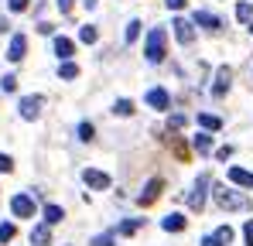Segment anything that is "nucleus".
<instances>
[{
  "mask_svg": "<svg viewBox=\"0 0 253 246\" xmlns=\"http://www.w3.org/2000/svg\"><path fill=\"white\" fill-rule=\"evenodd\" d=\"M212 202L219 205L222 212H247L253 205L247 195H240V192H233V188H226V185H215V188H212Z\"/></svg>",
  "mask_w": 253,
  "mask_h": 246,
  "instance_id": "1",
  "label": "nucleus"
},
{
  "mask_svg": "<svg viewBox=\"0 0 253 246\" xmlns=\"http://www.w3.org/2000/svg\"><path fill=\"white\" fill-rule=\"evenodd\" d=\"M165 41H168V35H165V28H154V31L147 35V44H144V55H147V62H151V65H161V62H165Z\"/></svg>",
  "mask_w": 253,
  "mask_h": 246,
  "instance_id": "2",
  "label": "nucleus"
},
{
  "mask_svg": "<svg viewBox=\"0 0 253 246\" xmlns=\"http://www.w3.org/2000/svg\"><path fill=\"white\" fill-rule=\"evenodd\" d=\"M212 185L209 174H199V181H195V188L188 192V208H195V212H202V205H206V188Z\"/></svg>",
  "mask_w": 253,
  "mask_h": 246,
  "instance_id": "3",
  "label": "nucleus"
},
{
  "mask_svg": "<svg viewBox=\"0 0 253 246\" xmlns=\"http://www.w3.org/2000/svg\"><path fill=\"white\" fill-rule=\"evenodd\" d=\"M83 181L92 188V192H106V188H110V174H106V171H96V167H85Z\"/></svg>",
  "mask_w": 253,
  "mask_h": 246,
  "instance_id": "4",
  "label": "nucleus"
},
{
  "mask_svg": "<svg viewBox=\"0 0 253 246\" xmlns=\"http://www.w3.org/2000/svg\"><path fill=\"white\" fill-rule=\"evenodd\" d=\"M10 212H14L17 219H31V215H35V199H31V195H14V199H10Z\"/></svg>",
  "mask_w": 253,
  "mask_h": 246,
  "instance_id": "5",
  "label": "nucleus"
},
{
  "mask_svg": "<svg viewBox=\"0 0 253 246\" xmlns=\"http://www.w3.org/2000/svg\"><path fill=\"white\" fill-rule=\"evenodd\" d=\"M171 28H174V38L181 41V44H192V41H195V21H185V17H178Z\"/></svg>",
  "mask_w": 253,
  "mask_h": 246,
  "instance_id": "6",
  "label": "nucleus"
},
{
  "mask_svg": "<svg viewBox=\"0 0 253 246\" xmlns=\"http://www.w3.org/2000/svg\"><path fill=\"white\" fill-rule=\"evenodd\" d=\"M42 96H24L21 99V120H35L38 113H42Z\"/></svg>",
  "mask_w": 253,
  "mask_h": 246,
  "instance_id": "7",
  "label": "nucleus"
},
{
  "mask_svg": "<svg viewBox=\"0 0 253 246\" xmlns=\"http://www.w3.org/2000/svg\"><path fill=\"white\" fill-rule=\"evenodd\" d=\"M229 79H233V72H229L226 65H219V69H215V85H212V96H215V99H222V96H226Z\"/></svg>",
  "mask_w": 253,
  "mask_h": 246,
  "instance_id": "8",
  "label": "nucleus"
},
{
  "mask_svg": "<svg viewBox=\"0 0 253 246\" xmlns=\"http://www.w3.org/2000/svg\"><path fill=\"white\" fill-rule=\"evenodd\" d=\"M147 106H154V110H168L171 106V99H168V92L161 89V85H154V89H147Z\"/></svg>",
  "mask_w": 253,
  "mask_h": 246,
  "instance_id": "9",
  "label": "nucleus"
},
{
  "mask_svg": "<svg viewBox=\"0 0 253 246\" xmlns=\"http://www.w3.org/2000/svg\"><path fill=\"white\" fill-rule=\"evenodd\" d=\"M161 188H165V181H161V178H151V181H147V188L137 195V202H140V205H151L158 195H161Z\"/></svg>",
  "mask_w": 253,
  "mask_h": 246,
  "instance_id": "10",
  "label": "nucleus"
},
{
  "mask_svg": "<svg viewBox=\"0 0 253 246\" xmlns=\"http://www.w3.org/2000/svg\"><path fill=\"white\" fill-rule=\"evenodd\" d=\"M199 28H206V31H222V21L215 17V14H209V10H195V17H192Z\"/></svg>",
  "mask_w": 253,
  "mask_h": 246,
  "instance_id": "11",
  "label": "nucleus"
},
{
  "mask_svg": "<svg viewBox=\"0 0 253 246\" xmlns=\"http://www.w3.org/2000/svg\"><path fill=\"white\" fill-rule=\"evenodd\" d=\"M24 51H28V38H24V35H14L10 44H7V58H10V62H21Z\"/></svg>",
  "mask_w": 253,
  "mask_h": 246,
  "instance_id": "12",
  "label": "nucleus"
},
{
  "mask_svg": "<svg viewBox=\"0 0 253 246\" xmlns=\"http://www.w3.org/2000/svg\"><path fill=\"white\" fill-rule=\"evenodd\" d=\"M185 226H188V222H185V215H181V212H171V215L161 219V229H165V233H181Z\"/></svg>",
  "mask_w": 253,
  "mask_h": 246,
  "instance_id": "13",
  "label": "nucleus"
},
{
  "mask_svg": "<svg viewBox=\"0 0 253 246\" xmlns=\"http://www.w3.org/2000/svg\"><path fill=\"white\" fill-rule=\"evenodd\" d=\"M31 246H51V229H48V222H42V226L31 229Z\"/></svg>",
  "mask_w": 253,
  "mask_h": 246,
  "instance_id": "14",
  "label": "nucleus"
},
{
  "mask_svg": "<svg viewBox=\"0 0 253 246\" xmlns=\"http://www.w3.org/2000/svg\"><path fill=\"white\" fill-rule=\"evenodd\" d=\"M42 215H44V222H48V226H58V222L65 219L62 205H55V202H48V205H44V208H42Z\"/></svg>",
  "mask_w": 253,
  "mask_h": 246,
  "instance_id": "15",
  "label": "nucleus"
},
{
  "mask_svg": "<svg viewBox=\"0 0 253 246\" xmlns=\"http://www.w3.org/2000/svg\"><path fill=\"white\" fill-rule=\"evenodd\" d=\"M229 181L240 185V188H253V174L243 171V167H229Z\"/></svg>",
  "mask_w": 253,
  "mask_h": 246,
  "instance_id": "16",
  "label": "nucleus"
},
{
  "mask_svg": "<svg viewBox=\"0 0 253 246\" xmlns=\"http://www.w3.org/2000/svg\"><path fill=\"white\" fill-rule=\"evenodd\" d=\"M72 51H76V44H72L69 38H62V35L55 38V55H58L62 62H69V58H72Z\"/></svg>",
  "mask_w": 253,
  "mask_h": 246,
  "instance_id": "17",
  "label": "nucleus"
},
{
  "mask_svg": "<svg viewBox=\"0 0 253 246\" xmlns=\"http://www.w3.org/2000/svg\"><path fill=\"white\" fill-rule=\"evenodd\" d=\"M140 226H144V219H126V222H120V226H117V236H133Z\"/></svg>",
  "mask_w": 253,
  "mask_h": 246,
  "instance_id": "18",
  "label": "nucleus"
},
{
  "mask_svg": "<svg viewBox=\"0 0 253 246\" xmlns=\"http://www.w3.org/2000/svg\"><path fill=\"white\" fill-rule=\"evenodd\" d=\"M199 126H202V130H219V126H222V120H219V117H212V113H199Z\"/></svg>",
  "mask_w": 253,
  "mask_h": 246,
  "instance_id": "19",
  "label": "nucleus"
},
{
  "mask_svg": "<svg viewBox=\"0 0 253 246\" xmlns=\"http://www.w3.org/2000/svg\"><path fill=\"white\" fill-rule=\"evenodd\" d=\"M236 17H240L243 24H253V3L240 0V3H236Z\"/></svg>",
  "mask_w": 253,
  "mask_h": 246,
  "instance_id": "20",
  "label": "nucleus"
},
{
  "mask_svg": "<svg viewBox=\"0 0 253 246\" xmlns=\"http://www.w3.org/2000/svg\"><path fill=\"white\" fill-rule=\"evenodd\" d=\"M117 243V229H110V233H99V236H92L89 246H113Z\"/></svg>",
  "mask_w": 253,
  "mask_h": 246,
  "instance_id": "21",
  "label": "nucleus"
},
{
  "mask_svg": "<svg viewBox=\"0 0 253 246\" xmlns=\"http://www.w3.org/2000/svg\"><path fill=\"white\" fill-rule=\"evenodd\" d=\"M192 147H195L199 154H209V151H212V137H209V133H199V137L192 140Z\"/></svg>",
  "mask_w": 253,
  "mask_h": 246,
  "instance_id": "22",
  "label": "nucleus"
},
{
  "mask_svg": "<svg viewBox=\"0 0 253 246\" xmlns=\"http://www.w3.org/2000/svg\"><path fill=\"white\" fill-rule=\"evenodd\" d=\"M58 76H62V79H76V76H79V65L69 58V62H62V65H58Z\"/></svg>",
  "mask_w": 253,
  "mask_h": 246,
  "instance_id": "23",
  "label": "nucleus"
},
{
  "mask_svg": "<svg viewBox=\"0 0 253 246\" xmlns=\"http://www.w3.org/2000/svg\"><path fill=\"white\" fill-rule=\"evenodd\" d=\"M17 236V226L14 222H0V243H10Z\"/></svg>",
  "mask_w": 253,
  "mask_h": 246,
  "instance_id": "24",
  "label": "nucleus"
},
{
  "mask_svg": "<svg viewBox=\"0 0 253 246\" xmlns=\"http://www.w3.org/2000/svg\"><path fill=\"white\" fill-rule=\"evenodd\" d=\"M96 38H99V31H96L92 24H85V28H79V41H85V44H92Z\"/></svg>",
  "mask_w": 253,
  "mask_h": 246,
  "instance_id": "25",
  "label": "nucleus"
},
{
  "mask_svg": "<svg viewBox=\"0 0 253 246\" xmlns=\"http://www.w3.org/2000/svg\"><path fill=\"white\" fill-rule=\"evenodd\" d=\"M113 113H117V117H130V113H133V103H130V99H117Z\"/></svg>",
  "mask_w": 253,
  "mask_h": 246,
  "instance_id": "26",
  "label": "nucleus"
},
{
  "mask_svg": "<svg viewBox=\"0 0 253 246\" xmlns=\"http://www.w3.org/2000/svg\"><path fill=\"white\" fill-rule=\"evenodd\" d=\"M215 240H219L222 246H229L233 243V229H229V226H219V229H215Z\"/></svg>",
  "mask_w": 253,
  "mask_h": 246,
  "instance_id": "27",
  "label": "nucleus"
},
{
  "mask_svg": "<svg viewBox=\"0 0 253 246\" xmlns=\"http://www.w3.org/2000/svg\"><path fill=\"white\" fill-rule=\"evenodd\" d=\"M137 38H140V21H130L126 24V44H133Z\"/></svg>",
  "mask_w": 253,
  "mask_h": 246,
  "instance_id": "28",
  "label": "nucleus"
},
{
  "mask_svg": "<svg viewBox=\"0 0 253 246\" xmlns=\"http://www.w3.org/2000/svg\"><path fill=\"white\" fill-rule=\"evenodd\" d=\"M92 137H96V126H92V123H79V140H85V144H89Z\"/></svg>",
  "mask_w": 253,
  "mask_h": 246,
  "instance_id": "29",
  "label": "nucleus"
},
{
  "mask_svg": "<svg viewBox=\"0 0 253 246\" xmlns=\"http://www.w3.org/2000/svg\"><path fill=\"white\" fill-rule=\"evenodd\" d=\"M0 89H3V92H14V89H17V79H14V76H3V79H0Z\"/></svg>",
  "mask_w": 253,
  "mask_h": 246,
  "instance_id": "30",
  "label": "nucleus"
},
{
  "mask_svg": "<svg viewBox=\"0 0 253 246\" xmlns=\"http://www.w3.org/2000/svg\"><path fill=\"white\" fill-rule=\"evenodd\" d=\"M243 240L247 246H253V219H247V226H243Z\"/></svg>",
  "mask_w": 253,
  "mask_h": 246,
  "instance_id": "31",
  "label": "nucleus"
},
{
  "mask_svg": "<svg viewBox=\"0 0 253 246\" xmlns=\"http://www.w3.org/2000/svg\"><path fill=\"white\" fill-rule=\"evenodd\" d=\"M0 171H7V174H10V171H14V161H10V158H7V154H0Z\"/></svg>",
  "mask_w": 253,
  "mask_h": 246,
  "instance_id": "32",
  "label": "nucleus"
},
{
  "mask_svg": "<svg viewBox=\"0 0 253 246\" xmlns=\"http://www.w3.org/2000/svg\"><path fill=\"white\" fill-rule=\"evenodd\" d=\"M215 158H219V161H226V158H233V147H219V151H215Z\"/></svg>",
  "mask_w": 253,
  "mask_h": 246,
  "instance_id": "33",
  "label": "nucleus"
},
{
  "mask_svg": "<svg viewBox=\"0 0 253 246\" xmlns=\"http://www.w3.org/2000/svg\"><path fill=\"white\" fill-rule=\"evenodd\" d=\"M10 3V10H28V0H7Z\"/></svg>",
  "mask_w": 253,
  "mask_h": 246,
  "instance_id": "34",
  "label": "nucleus"
},
{
  "mask_svg": "<svg viewBox=\"0 0 253 246\" xmlns=\"http://www.w3.org/2000/svg\"><path fill=\"white\" fill-rule=\"evenodd\" d=\"M72 3H76V0H58V10H62V14H69V10H72Z\"/></svg>",
  "mask_w": 253,
  "mask_h": 246,
  "instance_id": "35",
  "label": "nucleus"
},
{
  "mask_svg": "<svg viewBox=\"0 0 253 246\" xmlns=\"http://www.w3.org/2000/svg\"><path fill=\"white\" fill-rule=\"evenodd\" d=\"M165 3H168L171 10H181V7H185V3H188V0H165Z\"/></svg>",
  "mask_w": 253,
  "mask_h": 246,
  "instance_id": "36",
  "label": "nucleus"
},
{
  "mask_svg": "<svg viewBox=\"0 0 253 246\" xmlns=\"http://www.w3.org/2000/svg\"><path fill=\"white\" fill-rule=\"evenodd\" d=\"M171 126H174V130H178V126H185V117H181V113H174V117H171Z\"/></svg>",
  "mask_w": 253,
  "mask_h": 246,
  "instance_id": "37",
  "label": "nucleus"
},
{
  "mask_svg": "<svg viewBox=\"0 0 253 246\" xmlns=\"http://www.w3.org/2000/svg\"><path fill=\"white\" fill-rule=\"evenodd\" d=\"M202 246H222V243H219V240H215V233H212V236H206V240H202Z\"/></svg>",
  "mask_w": 253,
  "mask_h": 246,
  "instance_id": "38",
  "label": "nucleus"
},
{
  "mask_svg": "<svg viewBox=\"0 0 253 246\" xmlns=\"http://www.w3.org/2000/svg\"><path fill=\"white\" fill-rule=\"evenodd\" d=\"M85 7H89V10H92V7H96V3H99V0H83Z\"/></svg>",
  "mask_w": 253,
  "mask_h": 246,
  "instance_id": "39",
  "label": "nucleus"
},
{
  "mask_svg": "<svg viewBox=\"0 0 253 246\" xmlns=\"http://www.w3.org/2000/svg\"><path fill=\"white\" fill-rule=\"evenodd\" d=\"M250 31H253V24H250Z\"/></svg>",
  "mask_w": 253,
  "mask_h": 246,
  "instance_id": "40",
  "label": "nucleus"
}]
</instances>
